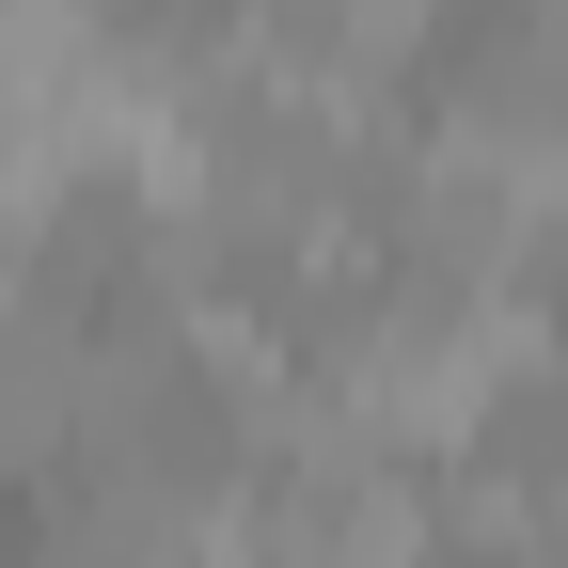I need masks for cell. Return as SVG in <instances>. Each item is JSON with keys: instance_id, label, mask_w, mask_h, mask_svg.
<instances>
[{"instance_id": "obj_1", "label": "cell", "mask_w": 568, "mask_h": 568, "mask_svg": "<svg viewBox=\"0 0 568 568\" xmlns=\"http://www.w3.org/2000/svg\"><path fill=\"white\" fill-rule=\"evenodd\" d=\"M364 222H379V268H410V284L537 301L552 253H568V174H552V159H521V142L426 126L410 159H379V174H364Z\"/></svg>"}, {"instance_id": "obj_2", "label": "cell", "mask_w": 568, "mask_h": 568, "mask_svg": "<svg viewBox=\"0 0 568 568\" xmlns=\"http://www.w3.org/2000/svg\"><path fill=\"white\" fill-rule=\"evenodd\" d=\"M443 17H458V0H237L253 80L316 95V111H379L410 80V48H443Z\"/></svg>"}, {"instance_id": "obj_3", "label": "cell", "mask_w": 568, "mask_h": 568, "mask_svg": "<svg viewBox=\"0 0 568 568\" xmlns=\"http://www.w3.org/2000/svg\"><path fill=\"white\" fill-rule=\"evenodd\" d=\"M443 126L521 142V159L568 174V0H474V32L443 63Z\"/></svg>"}, {"instance_id": "obj_4", "label": "cell", "mask_w": 568, "mask_h": 568, "mask_svg": "<svg viewBox=\"0 0 568 568\" xmlns=\"http://www.w3.org/2000/svg\"><path fill=\"white\" fill-rule=\"evenodd\" d=\"M537 316H552V364H568V253H552V284H537Z\"/></svg>"}]
</instances>
